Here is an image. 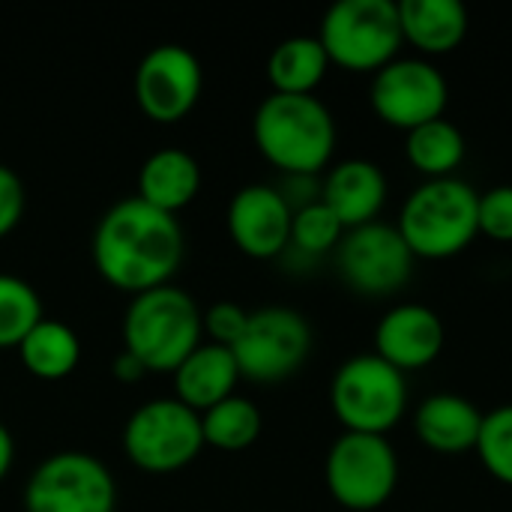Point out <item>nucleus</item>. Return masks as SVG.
Masks as SVG:
<instances>
[{
	"instance_id": "2",
	"label": "nucleus",
	"mask_w": 512,
	"mask_h": 512,
	"mask_svg": "<svg viewBox=\"0 0 512 512\" xmlns=\"http://www.w3.org/2000/svg\"><path fill=\"white\" fill-rule=\"evenodd\" d=\"M252 138L285 177H318L336 153V120L315 93H270L255 108Z\"/></svg>"
},
{
	"instance_id": "30",
	"label": "nucleus",
	"mask_w": 512,
	"mask_h": 512,
	"mask_svg": "<svg viewBox=\"0 0 512 512\" xmlns=\"http://www.w3.org/2000/svg\"><path fill=\"white\" fill-rule=\"evenodd\" d=\"M24 207H27V189L21 177L0 162V240L18 228Z\"/></svg>"
},
{
	"instance_id": "25",
	"label": "nucleus",
	"mask_w": 512,
	"mask_h": 512,
	"mask_svg": "<svg viewBox=\"0 0 512 512\" xmlns=\"http://www.w3.org/2000/svg\"><path fill=\"white\" fill-rule=\"evenodd\" d=\"M42 300L36 288L12 273H0V348H15L42 321Z\"/></svg>"
},
{
	"instance_id": "10",
	"label": "nucleus",
	"mask_w": 512,
	"mask_h": 512,
	"mask_svg": "<svg viewBox=\"0 0 512 512\" xmlns=\"http://www.w3.org/2000/svg\"><path fill=\"white\" fill-rule=\"evenodd\" d=\"M312 351V327L291 306H264L249 312V324L231 348L240 378L279 384L291 378Z\"/></svg>"
},
{
	"instance_id": "4",
	"label": "nucleus",
	"mask_w": 512,
	"mask_h": 512,
	"mask_svg": "<svg viewBox=\"0 0 512 512\" xmlns=\"http://www.w3.org/2000/svg\"><path fill=\"white\" fill-rule=\"evenodd\" d=\"M477 204L480 192L459 177L426 180L405 198L396 231L414 258L444 261L477 240Z\"/></svg>"
},
{
	"instance_id": "28",
	"label": "nucleus",
	"mask_w": 512,
	"mask_h": 512,
	"mask_svg": "<svg viewBox=\"0 0 512 512\" xmlns=\"http://www.w3.org/2000/svg\"><path fill=\"white\" fill-rule=\"evenodd\" d=\"M477 225L495 243H512V183L492 186L480 192L477 204Z\"/></svg>"
},
{
	"instance_id": "13",
	"label": "nucleus",
	"mask_w": 512,
	"mask_h": 512,
	"mask_svg": "<svg viewBox=\"0 0 512 512\" xmlns=\"http://www.w3.org/2000/svg\"><path fill=\"white\" fill-rule=\"evenodd\" d=\"M204 69L192 48L177 42H162L150 48L132 78V93L138 108L153 123H177L183 120L201 99Z\"/></svg>"
},
{
	"instance_id": "19",
	"label": "nucleus",
	"mask_w": 512,
	"mask_h": 512,
	"mask_svg": "<svg viewBox=\"0 0 512 512\" xmlns=\"http://www.w3.org/2000/svg\"><path fill=\"white\" fill-rule=\"evenodd\" d=\"M201 192V165L189 150L162 147L138 168V198L150 207L177 216Z\"/></svg>"
},
{
	"instance_id": "29",
	"label": "nucleus",
	"mask_w": 512,
	"mask_h": 512,
	"mask_svg": "<svg viewBox=\"0 0 512 512\" xmlns=\"http://www.w3.org/2000/svg\"><path fill=\"white\" fill-rule=\"evenodd\" d=\"M246 324H249V312L240 303L219 300V303L201 309V327H204L207 342H213V345L234 348L237 339L243 336Z\"/></svg>"
},
{
	"instance_id": "21",
	"label": "nucleus",
	"mask_w": 512,
	"mask_h": 512,
	"mask_svg": "<svg viewBox=\"0 0 512 512\" xmlns=\"http://www.w3.org/2000/svg\"><path fill=\"white\" fill-rule=\"evenodd\" d=\"M330 57L318 36H288L267 57V81L273 93L312 96L327 78Z\"/></svg>"
},
{
	"instance_id": "9",
	"label": "nucleus",
	"mask_w": 512,
	"mask_h": 512,
	"mask_svg": "<svg viewBox=\"0 0 512 512\" xmlns=\"http://www.w3.org/2000/svg\"><path fill=\"white\" fill-rule=\"evenodd\" d=\"M21 504L24 512H114L117 483L96 456L63 450L33 468Z\"/></svg>"
},
{
	"instance_id": "8",
	"label": "nucleus",
	"mask_w": 512,
	"mask_h": 512,
	"mask_svg": "<svg viewBox=\"0 0 512 512\" xmlns=\"http://www.w3.org/2000/svg\"><path fill=\"white\" fill-rule=\"evenodd\" d=\"M324 483L345 510H381L399 486V456L390 438L357 432L339 435L324 459Z\"/></svg>"
},
{
	"instance_id": "17",
	"label": "nucleus",
	"mask_w": 512,
	"mask_h": 512,
	"mask_svg": "<svg viewBox=\"0 0 512 512\" xmlns=\"http://www.w3.org/2000/svg\"><path fill=\"white\" fill-rule=\"evenodd\" d=\"M483 411L459 393H435L414 414L417 441L441 456H462L477 447Z\"/></svg>"
},
{
	"instance_id": "15",
	"label": "nucleus",
	"mask_w": 512,
	"mask_h": 512,
	"mask_svg": "<svg viewBox=\"0 0 512 512\" xmlns=\"http://www.w3.org/2000/svg\"><path fill=\"white\" fill-rule=\"evenodd\" d=\"M447 342L441 315L423 303H399L375 327V354L402 375L432 366Z\"/></svg>"
},
{
	"instance_id": "24",
	"label": "nucleus",
	"mask_w": 512,
	"mask_h": 512,
	"mask_svg": "<svg viewBox=\"0 0 512 512\" xmlns=\"http://www.w3.org/2000/svg\"><path fill=\"white\" fill-rule=\"evenodd\" d=\"M261 426L264 420H261L258 405L237 393L201 414L204 447H216L225 453H240L252 447L261 435Z\"/></svg>"
},
{
	"instance_id": "16",
	"label": "nucleus",
	"mask_w": 512,
	"mask_h": 512,
	"mask_svg": "<svg viewBox=\"0 0 512 512\" xmlns=\"http://www.w3.org/2000/svg\"><path fill=\"white\" fill-rule=\"evenodd\" d=\"M321 201L336 213L345 231L372 225L387 204V177L372 159L336 162L321 183Z\"/></svg>"
},
{
	"instance_id": "5",
	"label": "nucleus",
	"mask_w": 512,
	"mask_h": 512,
	"mask_svg": "<svg viewBox=\"0 0 512 512\" xmlns=\"http://www.w3.org/2000/svg\"><path fill=\"white\" fill-rule=\"evenodd\" d=\"M315 36L330 66L348 72H381L405 45L393 0H339L324 12Z\"/></svg>"
},
{
	"instance_id": "7",
	"label": "nucleus",
	"mask_w": 512,
	"mask_h": 512,
	"mask_svg": "<svg viewBox=\"0 0 512 512\" xmlns=\"http://www.w3.org/2000/svg\"><path fill=\"white\" fill-rule=\"evenodd\" d=\"M126 459L147 474H174L204 450L201 414L180 399H150L138 405L123 426Z\"/></svg>"
},
{
	"instance_id": "27",
	"label": "nucleus",
	"mask_w": 512,
	"mask_h": 512,
	"mask_svg": "<svg viewBox=\"0 0 512 512\" xmlns=\"http://www.w3.org/2000/svg\"><path fill=\"white\" fill-rule=\"evenodd\" d=\"M474 453L480 456L492 480L512 486V405H501L483 414V429Z\"/></svg>"
},
{
	"instance_id": "3",
	"label": "nucleus",
	"mask_w": 512,
	"mask_h": 512,
	"mask_svg": "<svg viewBox=\"0 0 512 512\" xmlns=\"http://www.w3.org/2000/svg\"><path fill=\"white\" fill-rule=\"evenodd\" d=\"M201 342V306L177 285L135 294L123 315V351L147 372H174Z\"/></svg>"
},
{
	"instance_id": "12",
	"label": "nucleus",
	"mask_w": 512,
	"mask_h": 512,
	"mask_svg": "<svg viewBox=\"0 0 512 512\" xmlns=\"http://www.w3.org/2000/svg\"><path fill=\"white\" fill-rule=\"evenodd\" d=\"M414 255L396 225L372 222L345 231L336 249V267L342 282L363 297H390L402 291L414 270Z\"/></svg>"
},
{
	"instance_id": "23",
	"label": "nucleus",
	"mask_w": 512,
	"mask_h": 512,
	"mask_svg": "<svg viewBox=\"0 0 512 512\" xmlns=\"http://www.w3.org/2000/svg\"><path fill=\"white\" fill-rule=\"evenodd\" d=\"M405 156L408 165L426 180H444V177H456V171L462 168L468 156V141L456 123L438 117L432 123L405 132Z\"/></svg>"
},
{
	"instance_id": "6",
	"label": "nucleus",
	"mask_w": 512,
	"mask_h": 512,
	"mask_svg": "<svg viewBox=\"0 0 512 512\" xmlns=\"http://www.w3.org/2000/svg\"><path fill=\"white\" fill-rule=\"evenodd\" d=\"M330 408L345 432L387 438L408 411V381L378 354H357L336 369Z\"/></svg>"
},
{
	"instance_id": "32",
	"label": "nucleus",
	"mask_w": 512,
	"mask_h": 512,
	"mask_svg": "<svg viewBox=\"0 0 512 512\" xmlns=\"http://www.w3.org/2000/svg\"><path fill=\"white\" fill-rule=\"evenodd\" d=\"M12 462H15V441H12V432L0 423V483L12 471Z\"/></svg>"
},
{
	"instance_id": "14",
	"label": "nucleus",
	"mask_w": 512,
	"mask_h": 512,
	"mask_svg": "<svg viewBox=\"0 0 512 512\" xmlns=\"http://www.w3.org/2000/svg\"><path fill=\"white\" fill-rule=\"evenodd\" d=\"M291 216L294 210L282 198L276 186L267 183H249L234 192L228 201L225 225L231 243L258 261L285 255L291 243Z\"/></svg>"
},
{
	"instance_id": "31",
	"label": "nucleus",
	"mask_w": 512,
	"mask_h": 512,
	"mask_svg": "<svg viewBox=\"0 0 512 512\" xmlns=\"http://www.w3.org/2000/svg\"><path fill=\"white\" fill-rule=\"evenodd\" d=\"M111 375H114L120 384H138V381L147 375V369H144L129 351H120V354L111 360Z\"/></svg>"
},
{
	"instance_id": "11",
	"label": "nucleus",
	"mask_w": 512,
	"mask_h": 512,
	"mask_svg": "<svg viewBox=\"0 0 512 512\" xmlns=\"http://www.w3.org/2000/svg\"><path fill=\"white\" fill-rule=\"evenodd\" d=\"M450 102V84L444 72L426 57H396L375 72L369 87V105L381 123L399 132H411L423 123L444 117Z\"/></svg>"
},
{
	"instance_id": "20",
	"label": "nucleus",
	"mask_w": 512,
	"mask_h": 512,
	"mask_svg": "<svg viewBox=\"0 0 512 512\" xmlns=\"http://www.w3.org/2000/svg\"><path fill=\"white\" fill-rule=\"evenodd\" d=\"M402 39L420 57L453 54L468 36V9L459 0H399Z\"/></svg>"
},
{
	"instance_id": "1",
	"label": "nucleus",
	"mask_w": 512,
	"mask_h": 512,
	"mask_svg": "<svg viewBox=\"0 0 512 512\" xmlns=\"http://www.w3.org/2000/svg\"><path fill=\"white\" fill-rule=\"evenodd\" d=\"M183 228L138 195L111 204L93 228V264L99 276L135 297L171 285L183 261Z\"/></svg>"
},
{
	"instance_id": "26",
	"label": "nucleus",
	"mask_w": 512,
	"mask_h": 512,
	"mask_svg": "<svg viewBox=\"0 0 512 512\" xmlns=\"http://www.w3.org/2000/svg\"><path fill=\"white\" fill-rule=\"evenodd\" d=\"M345 237V225L336 219V213L318 198L291 216V243L288 249L300 252L303 258H321L339 249ZM285 249V252H288Z\"/></svg>"
},
{
	"instance_id": "22",
	"label": "nucleus",
	"mask_w": 512,
	"mask_h": 512,
	"mask_svg": "<svg viewBox=\"0 0 512 512\" xmlns=\"http://www.w3.org/2000/svg\"><path fill=\"white\" fill-rule=\"evenodd\" d=\"M21 366L42 381H60L72 375L81 363V339L78 333L57 321V318H42L18 345Z\"/></svg>"
},
{
	"instance_id": "18",
	"label": "nucleus",
	"mask_w": 512,
	"mask_h": 512,
	"mask_svg": "<svg viewBox=\"0 0 512 512\" xmlns=\"http://www.w3.org/2000/svg\"><path fill=\"white\" fill-rule=\"evenodd\" d=\"M171 375L177 393L174 399H180L186 408L198 414L234 396V387L240 384V369L231 348L213 342H201Z\"/></svg>"
}]
</instances>
